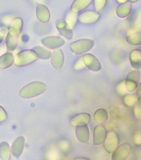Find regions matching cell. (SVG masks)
I'll return each instance as SVG.
<instances>
[{
	"label": "cell",
	"mask_w": 141,
	"mask_h": 160,
	"mask_svg": "<svg viewBox=\"0 0 141 160\" xmlns=\"http://www.w3.org/2000/svg\"><path fill=\"white\" fill-rule=\"evenodd\" d=\"M65 152L59 148L57 144H51L46 149L44 154L45 160H64Z\"/></svg>",
	"instance_id": "ba28073f"
},
{
	"label": "cell",
	"mask_w": 141,
	"mask_h": 160,
	"mask_svg": "<svg viewBox=\"0 0 141 160\" xmlns=\"http://www.w3.org/2000/svg\"><path fill=\"white\" fill-rule=\"evenodd\" d=\"M56 28L60 32V34L61 35L62 38H65L66 39L70 40L73 37V32L70 29L68 25L66 23L65 20L63 19H60L56 22Z\"/></svg>",
	"instance_id": "5bb4252c"
},
{
	"label": "cell",
	"mask_w": 141,
	"mask_h": 160,
	"mask_svg": "<svg viewBox=\"0 0 141 160\" xmlns=\"http://www.w3.org/2000/svg\"><path fill=\"white\" fill-rule=\"evenodd\" d=\"M3 40V34H0V44L2 43V41Z\"/></svg>",
	"instance_id": "b9f144b4"
},
{
	"label": "cell",
	"mask_w": 141,
	"mask_h": 160,
	"mask_svg": "<svg viewBox=\"0 0 141 160\" xmlns=\"http://www.w3.org/2000/svg\"><path fill=\"white\" fill-rule=\"evenodd\" d=\"M6 119H7L6 111L4 110V108H3L2 106H0V123L4 122Z\"/></svg>",
	"instance_id": "74e56055"
},
{
	"label": "cell",
	"mask_w": 141,
	"mask_h": 160,
	"mask_svg": "<svg viewBox=\"0 0 141 160\" xmlns=\"http://www.w3.org/2000/svg\"><path fill=\"white\" fill-rule=\"evenodd\" d=\"M32 50L37 54L38 58L43 59V60H48V59H49L51 57V54H52V52L49 49L42 46H35L32 48Z\"/></svg>",
	"instance_id": "d4e9b609"
},
{
	"label": "cell",
	"mask_w": 141,
	"mask_h": 160,
	"mask_svg": "<svg viewBox=\"0 0 141 160\" xmlns=\"http://www.w3.org/2000/svg\"><path fill=\"white\" fill-rule=\"evenodd\" d=\"M8 27H9V29H13V30L17 32L18 33L21 34L22 31V28H23V21H22V18H19V17L14 18Z\"/></svg>",
	"instance_id": "4316f807"
},
{
	"label": "cell",
	"mask_w": 141,
	"mask_h": 160,
	"mask_svg": "<svg viewBox=\"0 0 141 160\" xmlns=\"http://www.w3.org/2000/svg\"><path fill=\"white\" fill-rule=\"evenodd\" d=\"M36 16L40 22L47 23L50 19V11L46 5L39 3L36 7Z\"/></svg>",
	"instance_id": "9a60e30c"
},
{
	"label": "cell",
	"mask_w": 141,
	"mask_h": 160,
	"mask_svg": "<svg viewBox=\"0 0 141 160\" xmlns=\"http://www.w3.org/2000/svg\"><path fill=\"white\" fill-rule=\"evenodd\" d=\"M136 91H137L136 95L138 96V97H140L141 96V81L139 82V83L138 88H137V89H136Z\"/></svg>",
	"instance_id": "f35d334b"
},
{
	"label": "cell",
	"mask_w": 141,
	"mask_h": 160,
	"mask_svg": "<svg viewBox=\"0 0 141 160\" xmlns=\"http://www.w3.org/2000/svg\"><path fill=\"white\" fill-rule=\"evenodd\" d=\"M133 29L139 30L141 29V9L136 10L132 18Z\"/></svg>",
	"instance_id": "83f0119b"
},
{
	"label": "cell",
	"mask_w": 141,
	"mask_h": 160,
	"mask_svg": "<svg viewBox=\"0 0 141 160\" xmlns=\"http://www.w3.org/2000/svg\"><path fill=\"white\" fill-rule=\"evenodd\" d=\"M37 59L38 57L36 53L32 51V49H27V50H23L16 54V56H15L14 63L17 67H25V66H27L35 62Z\"/></svg>",
	"instance_id": "3957f363"
},
{
	"label": "cell",
	"mask_w": 141,
	"mask_h": 160,
	"mask_svg": "<svg viewBox=\"0 0 141 160\" xmlns=\"http://www.w3.org/2000/svg\"><path fill=\"white\" fill-rule=\"evenodd\" d=\"M104 148L108 153H112L119 146V137L115 131H110L106 134L104 142Z\"/></svg>",
	"instance_id": "277c9868"
},
{
	"label": "cell",
	"mask_w": 141,
	"mask_h": 160,
	"mask_svg": "<svg viewBox=\"0 0 141 160\" xmlns=\"http://www.w3.org/2000/svg\"><path fill=\"white\" fill-rule=\"evenodd\" d=\"M43 45L48 49H60L65 44V40L62 37L58 36H49L43 38L41 40Z\"/></svg>",
	"instance_id": "52a82bcc"
},
{
	"label": "cell",
	"mask_w": 141,
	"mask_h": 160,
	"mask_svg": "<svg viewBox=\"0 0 141 160\" xmlns=\"http://www.w3.org/2000/svg\"><path fill=\"white\" fill-rule=\"evenodd\" d=\"M131 11H132V4L129 3V0L125 3L119 4L117 9H116L117 16L120 17V18H126V17H128L131 14Z\"/></svg>",
	"instance_id": "ffe728a7"
},
{
	"label": "cell",
	"mask_w": 141,
	"mask_h": 160,
	"mask_svg": "<svg viewBox=\"0 0 141 160\" xmlns=\"http://www.w3.org/2000/svg\"><path fill=\"white\" fill-rule=\"evenodd\" d=\"M106 130L105 128L102 125H98L94 129V145L95 146H100L104 143L105 137H106Z\"/></svg>",
	"instance_id": "2e32d148"
},
{
	"label": "cell",
	"mask_w": 141,
	"mask_h": 160,
	"mask_svg": "<svg viewBox=\"0 0 141 160\" xmlns=\"http://www.w3.org/2000/svg\"><path fill=\"white\" fill-rule=\"evenodd\" d=\"M116 89H117V93L121 95V96H124L127 94H129V93L127 92V90L125 89V84H124V80H122L120 83H118L117 84V86H116Z\"/></svg>",
	"instance_id": "836d02e7"
},
{
	"label": "cell",
	"mask_w": 141,
	"mask_h": 160,
	"mask_svg": "<svg viewBox=\"0 0 141 160\" xmlns=\"http://www.w3.org/2000/svg\"><path fill=\"white\" fill-rule=\"evenodd\" d=\"M106 3H107V0H95L94 1V4H95L96 12L101 11L102 9L105 7Z\"/></svg>",
	"instance_id": "d6a6232c"
},
{
	"label": "cell",
	"mask_w": 141,
	"mask_h": 160,
	"mask_svg": "<svg viewBox=\"0 0 141 160\" xmlns=\"http://www.w3.org/2000/svg\"><path fill=\"white\" fill-rule=\"evenodd\" d=\"M50 59H51V64H52L53 68H55V70H61L63 68L65 57L64 53H63L61 49H57L53 50Z\"/></svg>",
	"instance_id": "8fae6325"
},
{
	"label": "cell",
	"mask_w": 141,
	"mask_h": 160,
	"mask_svg": "<svg viewBox=\"0 0 141 160\" xmlns=\"http://www.w3.org/2000/svg\"><path fill=\"white\" fill-rule=\"evenodd\" d=\"M77 20H78V16H77V14L73 13L72 11L69 10L67 12V14H66V16L65 22H66V23L68 25V27L72 30V29L75 28L76 24H77Z\"/></svg>",
	"instance_id": "484cf974"
},
{
	"label": "cell",
	"mask_w": 141,
	"mask_h": 160,
	"mask_svg": "<svg viewBox=\"0 0 141 160\" xmlns=\"http://www.w3.org/2000/svg\"><path fill=\"white\" fill-rule=\"evenodd\" d=\"M25 148V138L23 136H18L13 142L11 148V154L16 158H19L22 156Z\"/></svg>",
	"instance_id": "4fadbf2b"
},
{
	"label": "cell",
	"mask_w": 141,
	"mask_h": 160,
	"mask_svg": "<svg viewBox=\"0 0 141 160\" xmlns=\"http://www.w3.org/2000/svg\"><path fill=\"white\" fill-rule=\"evenodd\" d=\"M124 84H125L126 90L129 94H133L134 91H136L139 85L138 83H136L133 80L128 79V78H125L124 80Z\"/></svg>",
	"instance_id": "f546056e"
},
{
	"label": "cell",
	"mask_w": 141,
	"mask_h": 160,
	"mask_svg": "<svg viewBox=\"0 0 141 160\" xmlns=\"http://www.w3.org/2000/svg\"><path fill=\"white\" fill-rule=\"evenodd\" d=\"M73 160H90V159L85 157H78V158H76Z\"/></svg>",
	"instance_id": "ab89813d"
},
{
	"label": "cell",
	"mask_w": 141,
	"mask_h": 160,
	"mask_svg": "<svg viewBox=\"0 0 141 160\" xmlns=\"http://www.w3.org/2000/svg\"><path fill=\"white\" fill-rule=\"evenodd\" d=\"M126 78L128 79L133 80L136 83H139L141 79V72H139V70H133V71H130L127 75Z\"/></svg>",
	"instance_id": "1f68e13d"
},
{
	"label": "cell",
	"mask_w": 141,
	"mask_h": 160,
	"mask_svg": "<svg viewBox=\"0 0 141 160\" xmlns=\"http://www.w3.org/2000/svg\"><path fill=\"white\" fill-rule=\"evenodd\" d=\"M91 3L90 0H76L74 1L71 7H70V11H72L73 13H79L80 11H83L86 9L87 7L89 6V4Z\"/></svg>",
	"instance_id": "7402d4cb"
},
{
	"label": "cell",
	"mask_w": 141,
	"mask_h": 160,
	"mask_svg": "<svg viewBox=\"0 0 141 160\" xmlns=\"http://www.w3.org/2000/svg\"><path fill=\"white\" fill-rule=\"evenodd\" d=\"M83 63L87 68H89L90 71L99 72L101 69V64L99 61V59L90 53H87L83 55L81 57Z\"/></svg>",
	"instance_id": "8992f818"
},
{
	"label": "cell",
	"mask_w": 141,
	"mask_h": 160,
	"mask_svg": "<svg viewBox=\"0 0 141 160\" xmlns=\"http://www.w3.org/2000/svg\"><path fill=\"white\" fill-rule=\"evenodd\" d=\"M134 108V116L136 119L141 121V96L138 97L137 101L135 102L134 106L133 107Z\"/></svg>",
	"instance_id": "4dcf8cb0"
},
{
	"label": "cell",
	"mask_w": 141,
	"mask_h": 160,
	"mask_svg": "<svg viewBox=\"0 0 141 160\" xmlns=\"http://www.w3.org/2000/svg\"><path fill=\"white\" fill-rule=\"evenodd\" d=\"M137 99H138V96L136 94H127L123 96V102L127 107L132 108L134 106Z\"/></svg>",
	"instance_id": "f1b7e54d"
},
{
	"label": "cell",
	"mask_w": 141,
	"mask_h": 160,
	"mask_svg": "<svg viewBox=\"0 0 141 160\" xmlns=\"http://www.w3.org/2000/svg\"><path fill=\"white\" fill-rule=\"evenodd\" d=\"M46 89L47 85L45 83L40 81H34L25 85L20 90L19 96L23 99H32L43 94Z\"/></svg>",
	"instance_id": "6da1fadb"
},
{
	"label": "cell",
	"mask_w": 141,
	"mask_h": 160,
	"mask_svg": "<svg viewBox=\"0 0 141 160\" xmlns=\"http://www.w3.org/2000/svg\"><path fill=\"white\" fill-rule=\"evenodd\" d=\"M11 148L9 143L3 142L0 143V158L2 160H10L11 158Z\"/></svg>",
	"instance_id": "603a6c76"
},
{
	"label": "cell",
	"mask_w": 141,
	"mask_h": 160,
	"mask_svg": "<svg viewBox=\"0 0 141 160\" xmlns=\"http://www.w3.org/2000/svg\"><path fill=\"white\" fill-rule=\"evenodd\" d=\"M132 151V147L129 143L119 145L111 153V160H127Z\"/></svg>",
	"instance_id": "5b68a950"
},
{
	"label": "cell",
	"mask_w": 141,
	"mask_h": 160,
	"mask_svg": "<svg viewBox=\"0 0 141 160\" xmlns=\"http://www.w3.org/2000/svg\"><path fill=\"white\" fill-rule=\"evenodd\" d=\"M129 61L134 70L141 69V51L139 49H133L129 53Z\"/></svg>",
	"instance_id": "d6986e66"
},
{
	"label": "cell",
	"mask_w": 141,
	"mask_h": 160,
	"mask_svg": "<svg viewBox=\"0 0 141 160\" xmlns=\"http://www.w3.org/2000/svg\"><path fill=\"white\" fill-rule=\"evenodd\" d=\"M19 38H20V33L16 32L13 29L8 30L6 35V48L9 50V52L14 51L15 49L18 47L19 44Z\"/></svg>",
	"instance_id": "9c48e42d"
},
{
	"label": "cell",
	"mask_w": 141,
	"mask_h": 160,
	"mask_svg": "<svg viewBox=\"0 0 141 160\" xmlns=\"http://www.w3.org/2000/svg\"><path fill=\"white\" fill-rule=\"evenodd\" d=\"M128 0H117V2L120 4H123V3H125Z\"/></svg>",
	"instance_id": "60d3db41"
},
{
	"label": "cell",
	"mask_w": 141,
	"mask_h": 160,
	"mask_svg": "<svg viewBox=\"0 0 141 160\" xmlns=\"http://www.w3.org/2000/svg\"><path fill=\"white\" fill-rule=\"evenodd\" d=\"M100 17V14L96 11L89 10V11H85L82 13L81 15L78 16V21L83 24H94L95 22L99 21V19Z\"/></svg>",
	"instance_id": "30bf717a"
},
{
	"label": "cell",
	"mask_w": 141,
	"mask_h": 160,
	"mask_svg": "<svg viewBox=\"0 0 141 160\" xmlns=\"http://www.w3.org/2000/svg\"><path fill=\"white\" fill-rule=\"evenodd\" d=\"M91 121V116L90 114L87 112H83L75 115L71 118L70 120V123L71 126L80 127L88 125Z\"/></svg>",
	"instance_id": "7c38bea8"
},
{
	"label": "cell",
	"mask_w": 141,
	"mask_h": 160,
	"mask_svg": "<svg viewBox=\"0 0 141 160\" xmlns=\"http://www.w3.org/2000/svg\"><path fill=\"white\" fill-rule=\"evenodd\" d=\"M107 111L104 108H100L98 110H96L94 113V119L96 123H105L108 119Z\"/></svg>",
	"instance_id": "cb8c5ba5"
},
{
	"label": "cell",
	"mask_w": 141,
	"mask_h": 160,
	"mask_svg": "<svg viewBox=\"0 0 141 160\" xmlns=\"http://www.w3.org/2000/svg\"><path fill=\"white\" fill-rule=\"evenodd\" d=\"M133 142L135 146L140 147L141 146V131H137L133 136Z\"/></svg>",
	"instance_id": "d590c367"
},
{
	"label": "cell",
	"mask_w": 141,
	"mask_h": 160,
	"mask_svg": "<svg viewBox=\"0 0 141 160\" xmlns=\"http://www.w3.org/2000/svg\"><path fill=\"white\" fill-rule=\"evenodd\" d=\"M95 45L94 40L89 38H83L75 41L70 44V49L71 52L76 55H84L93 49Z\"/></svg>",
	"instance_id": "7a4b0ae2"
},
{
	"label": "cell",
	"mask_w": 141,
	"mask_h": 160,
	"mask_svg": "<svg viewBox=\"0 0 141 160\" xmlns=\"http://www.w3.org/2000/svg\"><path fill=\"white\" fill-rule=\"evenodd\" d=\"M73 68L75 70H83L84 68H86V67H85V65L83 63L82 58L77 59V61H76V62L74 63Z\"/></svg>",
	"instance_id": "8d00e7d4"
},
{
	"label": "cell",
	"mask_w": 141,
	"mask_h": 160,
	"mask_svg": "<svg viewBox=\"0 0 141 160\" xmlns=\"http://www.w3.org/2000/svg\"><path fill=\"white\" fill-rule=\"evenodd\" d=\"M57 146L59 147V148L63 152H67L69 150V148H70V142H67V141H61V142H60L57 144Z\"/></svg>",
	"instance_id": "e575fe53"
},
{
	"label": "cell",
	"mask_w": 141,
	"mask_h": 160,
	"mask_svg": "<svg viewBox=\"0 0 141 160\" xmlns=\"http://www.w3.org/2000/svg\"><path fill=\"white\" fill-rule=\"evenodd\" d=\"M75 135L76 137L81 143L87 144L89 142L90 139V131L88 125L84 126L76 127L75 129Z\"/></svg>",
	"instance_id": "ac0fdd59"
},
{
	"label": "cell",
	"mask_w": 141,
	"mask_h": 160,
	"mask_svg": "<svg viewBox=\"0 0 141 160\" xmlns=\"http://www.w3.org/2000/svg\"><path fill=\"white\" fill-rule=\"evenodd\" d=\"M126 42L130 45H141V30L130 29L126 35Z\"/></svg>",
	"instance_id": "e0dca14e"
},
{
	"label": "cell",
	"mask_w": 141,
	"mask_h": 160,
	"mask_svg": "<svg viewBox=\"0 0 141 160\" xmlns=\"http://www.w3.org/2000/svg\"><path fill=\"white\" fill-rule=\"evenodd\" d=\"M15 56L11 52L4 53L3 56H0V68L6 69L10 68L14 64Z\"/></svg>",
	"instance_id": "44dd1931"
},
{
	"label": "cell",
	"mask_w": 141,
	"mask_h": 160,
	"mask_svg": "<svg viewBox=\"0 0 141 160\" xmlns=\"http://www.w3.org/2000/svg\"><path fill=\"white\" fill-rule=\"evenodd\" d=\"M129 2L131 3V4H132V3H137L138 1H137V0H129Z\"/></svg>",
	"instance_id": "7bdbcfd3"
}]
</instances>
